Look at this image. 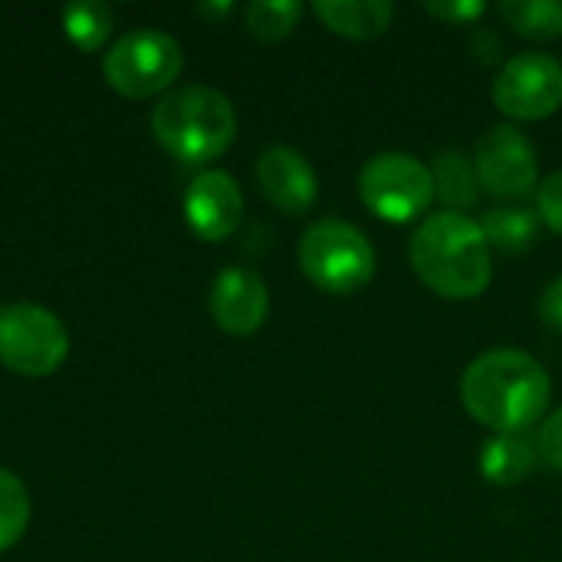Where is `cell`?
<instances>
[{
  "mask_svg": "<svg viewBox=\"0 0 562 562\" xmlns=\"http://www.w3.org/2000/svg\"><path fill=\"white\" fill-rule=\"evenodd\" d=\"M422 10L428 16L441 20V23L464 26V23H474V20L484 16L487 13V3L484 0H428V3H422Z\"/></svg>",
  "mask_w": 562,
  "mask_h": 562,
  "instance_id": "44dd1931",
  "label": "cell"
},
{
  "mask_svg": "<svg viewBox=\"0 0 562 562\" xmlns=\"http://www.w3.org/2000/svg\"><path fill=\"white\" fill-rule=\"evenodd\" d=\"M313 13L342 40L369 43L389 33L395 20V3L389 0H316Z\"/></svg>",
  "mask_w": 562,
  "mask_h": 562,
  "instance_id": "4fadbf2b",
  "label": "cell"
},
{
  "mask_svg": "<svg viewBox=\"0 0 562 562\" xmlns=\"http://www.w3.org/2000/svg\"><path fill=\"white\" fill-rule=\"evenodd\" d=\"M408 263L435 296L451 303L484 296L494 280V257L481 221L458 211L428 214L415 227L408 237Z\"/></svg>",
  "mask_w": 562,
  "mask_h": 562,
  "instance_id": "7a4b0ae2",
  "label": "cell"
},
{
  "mask_svg": "<svg viewBox=\"0 0 562 562\" xmlns=\"http://www.w3.org/2000/svg\"><path fill=\"white\" fill-rule=\"evenodd\" d=\"M501 20L524 40H560L562 0H504Z\"/></svg>",
  "mask_w": 562,
  "mask_h": 562,
  "instance_id": "e0dca14e",
  "label": "cell"
},
{
  "mask_svg": "<svg viewBox=\"0 0 562 562\" xmlns=\"http://www.w3.org/2000/svg\"><path fill=\"white\" fill-rule=\"evenodd\" d=\"M270 313V290L260 273L227 267L211 286V316L227 336H254Z\"/></svg>",
  "mask_w": 562,
  "mask_h": 562,
  "instance_id": "7c38bea8",
  "label": "cell"
},
{
  "mask_svg": "<svg viewBox=\"0 0 562 562\" xmlns=\"http://www.w3.org/2000/svg\"><path fill=\"white\" fill-rule=\"evenodd\" d=\"M69 356V333L59 316L40 303L0 310V362L16 375H53Z\"/></svg>",
  "mask_w": 562,
  "mask_h": 562,
  "instance_id": "52a82bcc",
  "label": "cell"
},
{
  "mask_svg": "<svg viewBox=\"0 0 562 562\" xmlns=\"http://www.w3.org/2000/svg\"><path fill=\"white\" fill-rule=\"evenodd\" d=\"M481 231H484L491 250L517 257V254H527L540 240V214L524 204H497V207L484 211Z\"/></svg>",
  "mask_w": 562,
  "mask_h": 562,
  "instance_id": "9a60e30c",
  "label": "cell"
},
{
  "mask_svg": "<svg viewBox=\"0 0 562 562\" xmlns=\"http://www.w3.org/2000/svg\"><path fill=\"white\" fill-rule=\"evenodd\" d=\"M537 454L540 461L562 474V408L550 412L543 422H540V431H537Z\"/></svg>",
  "mask_w": 562,
  "mask_h": 562,
  "instance_id": "603a6c76",
  "label": "cell"
},
{
  "mask_svg": "<svg viewBox=\"0 0 562 562\" xmlns=\"http://www.w3.org/2000/svg\"><path fill=\"white\" fill-rule=\"evenodd\" d=\"M296 260L306 280L329 296H352L375 280L379 257L372 240L349 221H316L296 244Z\"/></svg>",
  "mask_w": 562,
  "mask_h": 562,
  "instance_id": "277c9868",
  "label": "cell"
},
{
  "mask_svg": "<svg viewBox=\"0 0 562 562\" xmlns=\"http://www.w3.org/2000/svg\"><path fill=\"white\" fill-rule=\"evenodd\" d=\"M63 26L79 49H99L112 30V7L105 0H69L63 7Z\"/></svg>",
  "mask_w": 562,
  "mask_h": 562,
  "instance_id": "ac0fdd59",
  "label": "cell"
},
{
  "mask_svg": "<svg viewBox=\"0 0 562 562\" xmlns=\"http://www.w3.org/2000/svg\"><path fill=\"white\" fill-rule=\"evenodd\" d=\"M231 10H234L231 0H224V3H198V13L207 16V20H221V16H227Z\"/></svg>",
  "mask_w": 562,
  "mask_h": 562,
  "instance_id": "d4e9b609",
  "label": "cell"
},
{
  "mask_svg": "<svg viewBox=\"0 0 562 562\" xmlns=\"http://www.w3.org/2000/svg\"><path fill=\"white\" fill-rule=\"evenodd\" d=\"M300 20H303L300 0H254L244 10V26L263 43L286 40L300 26Z\"/></svg>",
  "mask_w": 562,
  "mask_h": 562,
  "instance_id": "d6986e66",
  "label": "cell"
},
{
  "mask_svg": "<svg viewBox=\"0 0 562 562\" xmlns=\"http://www.w3.org/2000/svg\"><path fill=\"white\" fill-rule=\"evenodd\" d=\"M537 214L553 234H562V171H553L537 188Z\"/></svg>",
  "mask_w": 562,
  "mask_h": 562,
  "instance_id": "7402d4cb",
  "label": "cell"
},
{
  "mask_svg": "<svg viewBox=\"0 0 562 562\" xmlns=\"http://www.w3.org/2000/svg\"><path fill=\"white\" fill-rule=\"evenodd\" d=\"M184 217L201 240H227L244 221V191L227 171H201L184 191Z\"/></svg>",
  "mask_w": 562,
  "mask_h": 562,
  "instance_id": "8fae6325",
  "label": "cell"
},
{
  "mask_svg": "<svg viewBox=\"0 0 562 562\" xmlns=\"http://www.w3.org/2000/svg\"><path fill=\"white\" fill-rule=\"evenodd\" d=\"M30 524V494L23 487V481L0 468V553L10 550Z\"/></svg>",
  "mask_w": 562,
  "mask_h": 562,
  "instance_id": "ffe728a7",
  "label": "cell"
},
{
  "mask_svg": "<svg viewBox=\"0 0 562 562\" xmlns=\"http://www.w3.org/2000/svg\"><path fill=\"white\" fill-rule=\"evenodd\" d=\"M431 178H435V198H441L448 211L468 214L481 198V181H477L474 161H468V155H461V151L438 155L431 165Z\"/></svg>",
  "mask_w": 562,
  "mask_h": 562,
  "instance_id": "2e32d148",
  "label": "cell"
},
{
  "mask_svg": "<svg viewBox=\"0 0 562 562\" xmlns=\"http://www.w3.org/2000/svg\"><path fill=\"white\" fill-rule=\"evenodd\" d=\"M181 69H184L181 43L155 26L128 30L102 56L105 82L128 99H148L155 92H165L181 76Z\"/></svg>",
  "mask_w": 562,
  "mask_h": 562,
  "instance_id": "5b68a950",
  "label": "cell"
},
{
  "mask_svg": "<svg viewBox=\"0 0 562 562\" xmlns=\"http://www.w3.org/2000/svg\"><path fill=\"white\" fill-rule=\"evenodd\" d=\"M362 204L385 224H412L435 201L431 168L408 151H379L359 171Z\"/></svg>",
  "mask_w": 562,
  "mask_h": 562,
  "instance_id": "8992f818",
  "label": "cell"
},
{
  "mask_svg": "<svg viewBox=\"0 0 562 562\" xmlns=\"http://www.w3.org/2000/svg\"><path fill=\"white\" fill-rule=\"evenodd\" d=\"M474 171L487 194L520 201L540 188V158L527 132L517 125H491L474 142Z\"/></svg>",
  "mask_w": 562,
  "mask_h": 562,
  "instance_id": "9c48e42d",
  "label": "cell"
},
{
  "mask_svg": "<svg viewBox=\"0 0 562 562\" xmlns=\"http://www.w3.org/2000/svg\"><path fill=\"white\" fill-rule=\"evenodd\" d=\"M257 181H260L263 198L277 211H283L290 217L306 214L316 204V198H319L316 168L293 145H270V148H263L260 158H257Z\"/></svg>",
  "mask_w": 562,
  "mask_h": 562,
  "instance_id": "30bf717a",
  "label": "cell"
},
{
  "mask_svg": "<svg viewBox=\"0 0 562 562\" xmlns=\"http://www.w3.org/2000/svg\"><path fill=\"white\" fill-rule=\"evenodd\" d=\"M537 316H540V323L550 326L553 333H562V273L560 277H553V280L543 286V293H540V300H537Z\"/></svg>",
  "mask_w": 562,
  "mask_h": 562,
  "instance_id": "cb8c5ba5",
  "label": "cell"
},
{
  "mask_svg": "<svg viewBox=\"0 0 562 562\" xmlns=\"http://www.w3.org/2000/svg\"><path fill=\"white\" fill-rule=\"evenodd\" d=\"M464 412L494 435H527L547 418L553 379L543 362L524 349L481 352L461 372Z\"/></svg>",
  "mask_w": 562,
  "mask_h": 562,
  "instance_id": "6da1fadb",
  "label": "cell"
},
{
  "mask_svg": "<svg viewBox=\"0 0 562 562\" xmlns=\"http://www.w3.org/2000/svg\"><path fill=\"white\" fill-rule=\"evenodd\" d=\"M494 105L514 122H543L562 109V63L550 53H517L494 76Z\"/></svg>",
  "mask_w": 562,
  "mask_h": 562,
  "instance_id": "ba28073f",
  "label": "cell"
},
{
  "mask_svg": "<svg viewBox=\"0 0 562 562\" xmlns=\"http://www.w3.org/2000/svg\"><path fill=\"white\" fill-rule=\"evenodd\" d=\"M151 135L181 165H207L234 145L237 112L214 86H181L151 109Z\"/></svg>",
  "mask_w": 562,
  "mask_h": 562,
  "instance_id": "3957f363",
  "label": "cell"
},
{
  "mask_svg": "<svg viewBox=\"0 0 562 562\" xmlns=\"http://www.w3.org/2000/svg\"><path fill=\"white\" fill-rule=\"evenodd\" d=\"M537 461H540L537 441H530L527 435H494L481 445V454H477L481 477L494 487L524 484L533 474Z\"/></svg>",
  "mask_w": 562,
  "mask_h": 562,
  "instance_id": "5bb4252c",
  "label": "cell"
}]
</instances>
